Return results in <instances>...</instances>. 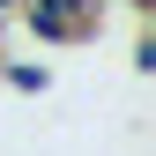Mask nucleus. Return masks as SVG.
Returning <instances> with one entry per match:
<instances>
[{"instance_id": "f257e3e1", "label": "nucleus", "mask_w": 156, "mask_h": 156, "mask_svg": "<svg viewBox=\"0 0 156 156\" xmlns=\"http://www.w3.org/2000/svg\"><path fill=\"white\" fill-rule=\"evenodd\" d=\"M23 30L37 45H74V37H89V8L82 0H23Z\"/></svg>"}, {"instance_id": "20e7f679", "label": "nucleus", "mask_w": 156, "mask_h": 156, "mask_svg": "<svg viewBox=\"0 0 156 156\" xmlns=\"http://www.w3.org/2000/svg\"><path fill=\"white\" fill-rule=\"evenodd\" d=\"M8 30H15V23H8V15H0V45H8Z\"/></svg>"}, {"instance_id": "f03ea898", "label": "nucleus", "mask_w": 156, "mask_h": 156, "mask_svg": "<svg viewBox=\"0 0 156 156\" xmlns=\"http://www.w3.org/2000/svg\"><path fill=\"white\" fill-rule=\"evenodd\" d=\"M0 82L23 89V97H45V89H52V67H45V60H37V67H30V60H8V67H0Z\"/></svg>"}, {"instance_id": "0eeeda50", "label": "nucleus", "mask_w": 156, "mask_h": 156, "mask_svg": "<svg viewBox=\"0 0 156 156\" xmlns=\"http://www.w3.org/2000/svg\"><path fill=\"white\" fill-rule=\"evenodd\" d=\"M126 8H149V0H126Z\"/></svg>"}, {"instance_id": "7ed1b4c3", "label": "nucleus", "mask_w": 156, "mask_h": 156, "mask_svg": "<svg viewBox=\"0 0 156 156\" xmlns=\"http://www.w3.org/2000/svg\"><path fill=\"white\" fill-rule=\"evenodd\" d=\"M134 74H156V37H134Z\"/></svg>"}, {"instance_id": "423d86ee", "label": "nucleus", "mask_w": 156, "mask_h": 156, "mask_svg": "<svg viewBox=\"0 0 156 156\" xmlns=\"http://www.w3.org/2000/svg\"><path fill=\"white\" fill-rule=\"evenodd\" d=\"M82 8H89V15H97V8H104V0H82Z\"/></svg>"}, {"instance_id": "39448f33", "label": "nucleus", "mask_w": 156, "mask_h": 156, "mask_svg": "<svg viewBox=\"0 0 156 156\" xmlns=\"http://www.w3.org/2000/svg\"><path fill=\"white\" fill-rule=\"evenodd\" d=\"M8 8H23V0H0V15H8Z\"/></svg>"}]
</instances>
